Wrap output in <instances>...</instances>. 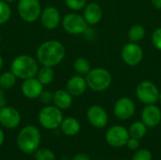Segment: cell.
Instances as JSON below:
<instances>
[{
    "label": "cell",
    "mask_w": 161,
    "mask_h": 160,
    "mask_svg": "<svg viewBox=\"0 0 161 160\" xmlns=\"http://www.w3.org/2000/svg\"><path fill=\"white\" fill-rule=\"evenodd\" d=\"M83 17L85 18L86 22L89 25H97L103 17L102 7L98 3H95V2H92L86 5V7L84 8Z\"/></svg>",
    "instance_id": "obj_17"
},
{
    "label": "cell",
    "mask_w": 161,
    "mask_h": 160,
    "mask_svg": "<svg viewBox=\"0 0 161 160\" xmlns=\"http://www.w3.org/2000/svg\"><path fill=\"white\" fill-rule=\"evenodd\" d=\"M65 3L70 9L78 11L86 7L87 0H65Z\"/></svg>",
    "instance_id": "obj_28"
},
{
    "label": "cell",
    "mask_w": 161,
    "mask_h": 160,
    "mask_svg": "<svg viewBox=\"0 0 161 160\" xmlns=\"http://www.w3.org/2000/svg\"><path fill=\"white\" fill-rule=\"evenodd\" d=\"M16 76L10 72H5L0 75V88L3 90H9L14 87L16 83Z\"/></svg>",
    "instance_id": "obj_24"
},
{
    "label": "cell",
    "mask_w": 161,
    "mask_h": 160,
    "mask_svg": "<svg viewBox=\"0 0 161 160\" xmlns=\"http://www.w3.org/2000/svg\"><path fill=\"white\" fill-rule=\"evenodd\" d=\"M11 16V9L8 3L0 0V25L6 24Z\"/></svg>",
    "instance_id": "obj_26"
},
{
    "label": "cell",
    "mask_w": 161,
    "mask_h": 160,
    "mask_svg": "<svg viewBox=\"0 0 161 160\" xmlns=\"http://www.w3.org/2000/svg\"><path fill=\"white\" fill-rule=\"evenodd\" d=\"M41 139V132L35 125H26L18 133L16 142L23 153L30 155L39 149Z\"/></svg>",
    "instance_id": "obj_2"
},
{
    "label": "cell",
    "mask_w": 161,
    "mask_h": 160,
    "mask_svg": "<svg viewBox=\"0 0 161 160\" xmlns=\"http://www.w3.org/2000/svg\"><path fill=\"white\" fill-rule=\"evenodd\" d=\"M152 154L149 150L140 149L134 154L132 160H152Z\"/></svg>",
    "instance_id": "obj_29"
},
{
    "label": "cell",
    "mask_w": 161,
    "mask_h": 160,
    "mask_svg": "<svg viewBox=\"0 0 161 160\" xmlns=\"http://www.w3.org/2000/svg\"><path fill=\"white\" fill-rule=\"evenodd\" d=\"M130 138H134L137 140L142 139L147 133V126L143 122H135L131 124L129 130Z\"/></svg>",
    "instance_id": "obj_22"
},
{
    "label": "cell",
    "mask_w": 161,
    "mask_h": 160,
    "mask_svg": "<svg viewBox=\"0 0 161 160\" xmlns=\"http://www.w3.org/2000/svg\"><path fill=\"white\" fill-rule=\"evenodd\" d=\"M158 102L161 104V92H159V96H158Z\"/></svg>",
    "instance_id": "obj_39"
},
{
    "label": "cell",
    "mask_w": 161,
    "mask_h": 160,
    "mask_svg": "<svg viewBox=\"0 0 161 160\" xmlns=\"http://www.w3.org/2000/svg\"><path fill=\"white\" fill-rule=\"evenodd\" d=\"M136 110L135 104L133 100L129 97H122L118 99L114 105V115L120 120H128L130 119Z\"/></svg>",
    "instance_id": "obj_11"
},
{
    "label": "cell",
    "mask_w": 161,
    "mask_h": 160,
    "mask_svg": "<svg viewBox=\"0 0 161 160\" xmlns=\"http://www.w3.org/2000/svg\"><path fill=\"white\" fill-rule=\"evenodd\" d=\"M65 54V47L60 41L50 40L42 42L39 46L37 50V58L42 66L53 68L64 59Z\"/></svg>",
    "instance_id": "obj_1"
},
{
    "label": "cell",
    "mask_w": 161,
    "mask_h": 160,
    "mask_svg": "<svg viewBox=\"0 0 161 160\" xmlns=\"http://www.w3.org/2000/svg\"><path fill=\"white\" fill-rule=\"evenodd\" d=\"M74 69L80 75L87 74L92 70L91 69V64H90L89 60L84 58H76L75 60Z\"/></svg>",
    "instance_id": "obj_25"
},
{
    "label": "cell",
    "mask_w": 161,
    "mask_h": 160,
    "mask_svg": "<svg viewBox=\"0 0 161 160\" xmlns=\"http://www.w3.org/2000/svg\"><path fill=\"white\" fill-rule=\"evenodd\" d=\"M7 106V98L4 92V90L0 88V108Z\"/></svg>",
    "instance_id": "obj_33"
},
{
    "label": "cell",
    "mask_w": 161,
    "mask_h": 160,
    "mask_svg": "<svg viewBox=\"0 0 161 160\" xmlns=\"http://www.w3.org/2000/svg\"><path fill=\"white\" fill-rule=\"evenodd\" d=\"M35 160H56V156L51 150L41 148L35 152Z\"/></svg>",
    "instance_id": "obj_27"
},
{
    "label": "cell",
    "mask_w": 161,
    "mask_h": 160,
    "mask_svg": "<svg viewBox=\"0 0 161 160\" xmlns=\"http://www.w3.org/2000/svg\"><path fill=\"white\" fill-rule=\"evenodd\" d=\"M10 71L17 78L25 80L28 78L36 77L39 66L37 60L28 55H21L16 57L11 64Z\"/></svg>",
    "instance_id": "obj_3"
},
{
    "label": "cell",
    "mask_w": 161,
    "mask_h": 160,
    "mask_svg": "<svg viewBox=\"0 0 161 160\" xmlns=\"http://www.w3.org/2000/svg\"><path fill=\"white\" fill-rule=\"evenodd\" d=\"M89 24L85 18L75 12L68 13L62 20V26L64 30L72 35H81L88 30Z\"/></svg>",
    "instance_id": "obj_7"
},
{
    "label": "cell",
    "mask_w": 161,
    "mask_h": 160,
    "mask_svg": "<svg viewBox=\"0 0 161 160\" xmlns=\"http://www.w3.org/2000/svg\"><path fill=\"white\" fill-rule=\"evenodd\" d=\"M4 141H5V134H4L3 130L0 128V147L3 145V143H4Z\"/></svg>",
    "instance_id": "obj_36"
},
{
    "label": "cell",
    "mask_w": 161,
    "mask_h": 160,
    "mask_svg": "<svg viewBox=\"0 0 161 160\" xmlns=\"http://www.w3.org/2000/svg\"><path fill=\"white\" fill-rule=\"evenodd\" d=\"M3 1H5V2H7V3H11V2L16 1V0H3Z\"/></svg>",
    "instance_id": "obj_38"
},
{
    "label": "cell",
    "mask_w": 161,
    "mask_h": 160,
    "mask_svg": "<svg viewBox=\"0 0 161 160\" xmlns=\"http://www.w3.org/2000/svg\"><path fill=\"white\" fill-rule=\"evenodd\" d=\"M63 121L61 109L56 106H46L42 108L39 113L40 124L48 130H54L60 126Z\"/></svg>",
    "instance_id": "obj_5"
},
{
    "label": "cell",
    "mask_w": 161,
    "mask_h": 160,
    "mask_svg": "<svg viewBox=\"0 0 161 160\" xmlns=\"http://www.w3.org/2000/svg\"><path fill=\"white\" fill-rule=\"evenodd\" d=\"M53 103L59 109H67L73 104V96L66 90H58L54 92Z\"/></svg>",
    "instance_id": "obj_19"
},
{
    "label": "cell",
    "mask_w": 161,
    "mask_h": 160,
    "mask_svg": "<svg viewBox=\"0 0 161 160\" xmlns=\"http://www.w3.org/2000/svg\"><path fill=\"white\" fill-rule=\"evenodd\" d=\"M129 138L128 130L122 125H113L106 133L107 142L115 148H121L126 145Z\"/></svg>",
    "instance_id": "obj_9"
},
{
    "label": "cell",
    "mask_w": 161,
    "mask_h": 160,
    "mask_svg": "<svg viewBox=\"0 0 161 160\" xmlns=\"http://www.w3.org/2000/svg\"><path fill=\"white\" fill-rule=\"evenodd\" d=\"M152 42L154 46L161 51V27L157 28L152 34Z\"/></svg>",
    "instance_id": "obj_30"
},
{
    "label": "cell",
    "mask_w": 161,
    "mask_h": 160,
    "mask_svg": "<svg viewBox=\"0 0 161 160\" xmlns=\"http://www.w3.org/2000/svg\"><path fill=\"white\" fill-rule=\"evenodd\" d=\"M72 160H91L89 156L87 154H83V153H80V154H77L75 155L73 159Z\"/></svg>",
    "instance_id": "obj_34"
},
{
    "label": "cell",
    "mask_w": 161,
    "mask_h": 160,
    "mask_svg": "<svg viewBox=\"0 0 161 160\" xmlns=\"http://www.w3.org/2000/svg\"><path fill=\"white\" fill-rule=\"evenodd\" d=\"M87 118L90 124L96 128H104L108 123V113L100 106H92L87 111Z\"/></svg>",
    "instance_id": "obj_13"
},
{
    "label": "cell",
    "mask_w": 161,
    "mask_h": 160,
    "mask_svg": "<svg viewBox=\"0 0 161 160\" xmlns=\"http://www.w3.org/2000/svg\"><path fill=\"white\" fill-rule=\"evenodd\" d=\"M2 66H3V59H2V57H1V55H0V70H1V68H2Z\"/></svg>",
    "instance_id": "obj_37"
},
{
    "label": "cell",
    "mask_w": 161,
    "mask_h": 160,
    "mask_svg": "<svg viewBox=\"0 0 161 160\" xmlns=\"http://www.w3.org/2000/svg\"><path fill=\"white\" fill-rule=\"evenodd\" d=\"M0 41H1V35H0Z\"/></svg>",
    "instance_id": "obj_40"
},
{
    "label": "cell",
    "mask_w": 161,
    "mask_h": 160,
    "mask_svg": "<svg viewBox=\"0 0 161 160\" xmlns=\"http://www.w3.org/2000/svg\"><path fill=\"white\" fill-rule=\"evenodd\" d=\"M152 4L157 9H161V0H152Z\"/></svg>",
    "instance_id": "obj_35"
},
{
    "label": "cell",
    "mask_w": 161,
    "mask_h": 160,
    "mask_svg": "<svg viewBox=\"0 0 161 160\" xmlns=\"http://www.w3.org/2000/svg\"><path fill=\"white\" fill-rule=\"evenodd\" d=\"M126 145H127V147H128L130 150H138L139 147H140V141H139V140H137V139L129 138V140H128Z\"/></svg>",
    "instance_id": "obj_32"
},
{
    "label": "cell",
    "mask_w": 161,
    "mask_h": 160,
    "mask_svg": "<svg viewBox=\"0 0 161 160\" xmlns=\"http://www.w3.org/2000/svg\"><path fill=\"white\" fill-rule=\"evenodd\" d=\"M118 160H125V159H118Z\"/></svg>",
    "instance_id": "obj_41"
},
{
    "label": "cell",
    "mask_w": 161,
    "mask_h": 160,
    "mask_svg": "<svg viewBox=\"0 0 161 160\" xmlns=\"http://www.w3.org/2000/svg\"><path fill=\"white\" fill-rule=\"evenodd\" d=\"M142 122L147 127H155L161 122V111L155 105H146L142 112Z\"/></svg>",
    "instance_id": "obj_16"
},
{
    "label": "cell",
    "mask_w": 161,
    "mask_h": 160,
    "mask_svg": "<svg viewBox=\"0 0 161 160\" xmlns=\"http://www.w3.org/2000/svg\"><path fill=\"white\" fill-rule=\"evenodd\" d=\"M43 85L38 80L37 77H32L24 80L21 90L23 94L28 99H36L39 98L41 93L43 91Z\"/></svg>",
    "instance_id": "obj_15"
},
{
    "label": "cell",
    "mask_w": 161,
    "mask_h": 160,
    "mask_svg": "<svg viewBox=\"0 0 161 160\" xmlns=\"http://www.w3.org/2000/svg\"><path fill=\"white\" fill-rule=\"evenodd\" d=\"M88 85L86 82V78L80 75L72 76L66 84V91L72 96H80L82 95L87 89Z\"/></svg>",
    "instance_id": "obj_18"
},
{
    "label": "cell",
    "mask_w": 161,
    "mask_h": 160,
    "mask_svg": "<svg viewBox=\"0 0 161 160\" xmlns=\"http://www.w3.org/2000/svg\"><path fill=\"white\" fill-rule=\"evenodd\" d=\"M145 36V28L141 25H133L128 31V39L131 42H139Z\"/></svg>",
    "instance_id": "obj_23"
},
{
    "label": "cell",
    "mask_w": 161,
    "mask_h": 160,
    "mask_svg": "<svg viewBox=\"0 0 161 160\" xmlns=\"http://www.w3.org/2000/svg\"><path fill=\"white\" fill-rule=\"evenodd\" d=\"M17 9L20 17L27 23L37 21L42 13V6L39 0H19Z\"/></svg>",
    "instance_id": "obj_6"
},
{
    "label": "cell",
    "mask_w": 161,
    "mask_h": 160,
    "mask_svg": "<svg viewBox=\"0 0 161 160\" xmlns=\"http://www.w3.org/2000/svg\"><path fill=\"white\" fill-rule=\"evenodd\" d=\"M36 77L43 86H46L54 80L55 73H54V70L52 69V67L42 66L41 69H39Z\"/></svg>",
    "instance_id": "obj_21"
},
{
    "label": "cell",
    "mask_w": 161,
    "mask_h": 160,
    "mask_svg": "<svg viewBox=\"0 0 161 160\" xmlns=\"http://www.w3.org/2000/svg\"><path fill=\"white\" fill-rule=\"evenodd\" d=\"M40 100L42 103L45 104V105H48L50 104L51 102H53V98H54V93H52L50 91H42V92L41 93L40 95Z\"/></svg>",
    "instance_id": "obj_31"
},
{
    "label": "cell",
    "mask_w": 161,
    "mask_h": 160,
    "mask_svg": "<svg viewBox=\"0 0 161 160\" xmlns=\"http://www.w3.org/2000/svg\"><path fill=\"white\" fill-rule=\"evenodd\" d=\"M61 131L64 135L73 137L79 133L80 131V123L74 117H67L63 119L60 124Z\"/></svg>",
    "instance_id": "obj_20"
},
{
    "label": "cell",
    "mask_w": 161,
    "mask_h": 160,
    "mask_svg": "<svg viewBox=\"0 0 161 160\" xmlns=\"http://www.w3.org/2000/svg\"><path fill=\"white\" fill-rule=\"evenodd\" d=\"M21 123L20 112L12 108L6 106L0 108V124L8 129L17 127Z\"/></svg>",
    "instance_id": "obj_12"
},
{
    "label": "cell",
    "mask_w": 161,
    "mask_h": 160,
    "mask_svg": "<svg viewBox=\"0 0 161 160\" xmlns=\"http://www.w3.org/2000/svg\"><path fill=\"white\" fill-rule=\"evenodd\" d=\"M122 58L128 66H137L143 58V51L137 42L130 41L123 47Z\"/></svg>",
    "instance_id": "obj_10"
},
{
    "label": "cell",
    "mask_w": 161,
    "mask_h": 160,
    "mask_svg": "<svg viewBox=\"0 0 161 160\" xmlns=\"http://www.w3.org/2000/svg\"><path fill=\"white\" fill-rule=\"evenodd\" d=\"M41 22L44 28L52 30L58 26L60 23V13L56 7H46L41 13Z\"/></svg>",
    "instance_id": "obj_14"
},
{
    "label": "cell",
    "mask_w": 161,
    "mask_h": 160,
    "mask_svg": "<svg viewBox=\"0 0 161 160\" xmlns=\"http://www.w3.org/2000/svg\"><path fill=\"white\" fill-rule=\"evenodd\" d=\"M111 74L105 68L92 69L86 74V82L88 87L95 92H101L108 90L111 85Z\"/></svg>",
    "instance_id": "obj_4"
},
{
    "label": "cell",
    "mask_w": 161,
    "mask_h": 160,
    "mask_svg": "<svg viewBox=\"0 0 161 160\" xmlns=\"http://www.w3.org/2000/svg\"><path fill=\"white\" fill-rule=\"evenodd\" d=\"M138 99L145 105H155L158 101L159 91L156 84L151 81L141 82L136 89Z\"/></svg>",
    "instance_id": "obj_8"
}]
</instances>
